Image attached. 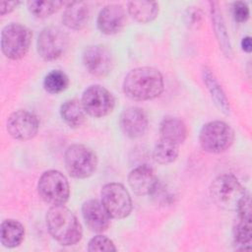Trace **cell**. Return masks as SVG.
I'll return each mask as SVG.
<instances>
[{
  "instance_id": "9a60e30c",
  "label": "cell",
  "mask_w": 252,
  "mask_h": 252,
  "mask_svg": "<svg viewBox=\"0 0 252 252\" xmlns=\"http://www.w3.org/2000/svg\"><path fill=\"white\" fill-rule=\"evenodd\" d=\"M126 21V14L121 5L109 4L103 7L96 20L98 30L104 34H114L119 32Z\"/></svg>"
},
{
  "instance_id": "5bb4252c",
  "label": "cell",
  "mask_w": 252,
  "mask_h": 252,
  "mask_svg": "<svg viewBox=\"0 0 252 252\" xmlns=\"http://www.w3.org/2000/svg\"><path fill=\"white\" fill-rule=\"evenodd\" d=\"M119 124L122 132L127 137L137 139L145 134L148 127V117L142 108L131 106L122 112Z\"/></svg>"
},
{
  "instance_id": "ffe728a7",
  "label": "cell",
  "mask_w": 252,
  "mask_h": 252,
  "mask_svg": "<svg viewBox=\"0 0 252 252\" xmlns=\"http://www.w3.org/2000/svg\"><path fill=\"white\" fill-rule=\"evenodd\" d=\"M1 243L8 248L19 246L25 237L24 225L15 220H5L1 223Z\"/></svg>"
},
{
  "instance_id": "8992f818",
  "label": "cell",
  "mask_w": 252,
  "mask_h": 252,
  "mask_svg": "<svg viewBox=\"0 0 252 252\" xmlns=\"http://www.w3.org/2000/svg\"><path fill=\"white\" fill-rule=\"evenodd\" d=\"M32 32L21 24H10L1 32V49L3 54L12 60L23 58L29 51Z\"/></svg>"
},
{
  "instance_id": "4dcf8cb0",
  "label": "cell",
  "mask_w": 252,
  "mask_h": 252,
  "mask_svg": "<svg viewBox=\"0 0 252 252\" xmlns=\"http://www.w3.org/2000/svg\"><path fill=\"white\" fill-rule=\"evenodd\" d=\"M241 48L243 51L249 53L252 50V41L250 36H245L241 40Z\"/></svg>"
},
{
  "instance_id": "83f0119b",
  "label": "cell",
  "mask_w": 252,
  "mask_h": 252,
  "mask_svg": "<svg viewBox=\"0 0 252 252\" xmlns=\"http://www.w3.org/2000/svg\"><path fill=\"white\" fill-rule=\"evenodd\" d=\"M88 250L94 251H116V247L111 239L104 235H96L93 237L88 245Z\"/></svg>"
},
{
  "instance_id": "9c48e42d",
  "label": "cell",
  "mask_w": 252,
  "mask_h": 252,
  "mask_svg": "<svg viewBox=\"0 0 252 252\" xmlns=\"http://www.w3.org/2000/svg\"><path fill=\"white\" fill-rule=\"evenodd\" d=\"M37 52L44 60H55L61 57L68 48V35L59 28L47 27L37 37Z\"/></svg>"
},
{
  "instance_id": "30bf717a",
  "label": "cell",
  "mask_w": 252,
  "mask_h": 252,
  "mask_svg": "<svg viewBox=\"0 0 252 252\" xmlns=\"http://www.w3.org/2000/svg\"><path fill=\"white\" fill-rule=\"evenodd\" d=\"M81 101L86 112L94 117L108 115L115 104L112 94L99 85H93L87 88L83 93Z\"/></svg>"
},
{
  "instance_id": "7402d4cb",
  "label": "cell",
  "mask_w": 252,
  "mask_h": 252,
  "mask_svg": "<svg viewBox=\"0 0 252 252\" xmlns=\"http://www.w3.org/2000/svg\"><path fill=\"white\" fill-rule=\"evenodd\" d=\"M202 76H203V81L208 91L210 92L211 96L214 99L215 103L223 113L227 114L229 112V103L223 90L219 84L214 73H212L210 69L204 68L202 71Z\"/></svg>"
},
{
  "instance_id": "ba28073f",
  "label": "cell",
  "mask_w": 252,
  "mask_h": 252,
  "mask_svg": "<svg viewBox=\"0 0 252 252\" xmlns=\"http://www.w3.org/2000/svg\"><path fill=\"white\" fill-rule=\"evenodd\" d=\"M101 204L112 219H124L132 211L129 192L120 183H107L101 189Z\"/></svg>"
},
{
  "instance_id": "277c9868",
  "label": "cell",
  "mask_w": 252,
  "mask_h": 252,
  "mask_svg": "<svg viewBox=\"0 0 252 252\" xmlns=\"http://www.w3.org/2000/svg\"><path fill=\"white\" fill-rule=\"evenodd\" d=\"M64 163L71 176L84 179L94 173L97 167V158L90 148L76 144L66 150Z\"/></svg>"
},
{
  "instance_id": "3957f363",
  "label": "cell",
  "mask_w": 252,
  "mask_h": 252,
  "mask_svg": "<svg viewBox=\"0 0 252 252\" xmlns=\"http://www.w3.org/2000/svg\"><path fill=\"white\" fill-rule=\"evenodd\" d=\"M213 202L220 208L236 211L242 199L248 194L232 174H222L217 177L210 188Z\"/></svg>"
},
{
  "instance_id": "5b68a950",
  "label": "cell",
  "mask_w": 252,
  "mask_h": 252,
  "mask_svg": "<svg viewBox=\"0 0 252 252\" xmlns=\"http://www.w3.org/2000/svg\"><path fill=\"white\" fill-rule=\"evenodd\" d=\"M234 133L231 127L222 121H211L205 124L199 135L202 149L211 154L226 151L233 143Z\"/></svg>"
},
{
  "instance_id": "484cf974",
  "label": "cell",
  "mask_w": 252,
  "mask_h": 252,
  "mask_svg": "<svg viewBox=\"0 0 252 252\" xmlns=\"http://www.w3.org/2000/svg\"><path fill=\"white\" fill-rule=\"evenodd\" d=\"M68 85L69 79L67 75L60 70L49 72L43 80V87L49 94H60L67 89Z\"/></svg>"
},
{
  "instance_id": "52a82bcc",
  "label": "cell",
  "mask_w": 252,
  "mask_h": 252,
  "mask_svg": "<svg viewBox=\"0 0 252 252\" xmlns=\"http://www.w3.org/2000/svg\"><path fill=\"white\" fill-rule=\"evenodd\" d=\"M38 194L44 202L51 206L64 205L70 195V187L66 176L58 170H47L38 180Z\"/></svg>"
},
{
  "instance_id": "f546056e",
  "label": "cell",
  "mask_w": 252,
  "mask_h": 252,
  "mask_svg": "<svg viewBox=\"0 0 252 252\" xmlns=\"http://www.w3.org/2000/svg\"><path fill=\"white\" fill-rule=\"evenodd\" d=\"M20 4L19 1H13V2H1L0 3V14L2 16L12 12L17 6Z\"/></svg>"
},
{
  "instance_id": "6da1fadb",
  "label": "cell",
  "mask_w": 252,
  "mask_h": 252,
  "mask_svg": "<svg viewBox=\"0 0 252 252\" xmlns=\"http://www.w3.org/2000/svg\"><path fill=\"white\" fill-rule=\"evenodd\" d=\"M164 83L160 72L152 67L131 70L123 81L124 94L135 100H149L158 97L163 91Z\"/></svg>"
},
{
  "instance_id": "4fadbf2b",
  "label": "cell",
  "mask_w": 252,
  "mask_h": 252,
  "mask_svg": "<svg viewBox=\"0 0 252 252\" xmlns=\"http://www.w3.org/2000/svg\"><path fill=\"white\" fill-rule=\"evenodd\" d=\"M238 220L233 227L234 243L240 249H250L252 240L251 230V201L247 194L239 204L237 210Z\"/></svg>"
},
{
  "instance_id": "ac0fdd59",
  "label": "cell",
  "mask_w": 252,
  "mask_h": 252,
  "mask_svg": "<svg viewBox=\"0 0 252 252\" xmlns=\"http://www.w3.org/2000/svg\"><path fill=\"white\" fill-rule=\"evenodd\" d=\"M90 19V9L87 3L82 1L70 2L66 6L63 16L62 22L63 24L75 31H80L84 29L89 22Z\"/></svg>"
},
{
  "instance_id": "603a6c76",
  "label": "cell",
  "mask_w": 252,
  "mask_h": 252,
  "mask_svg": "<svg viewBox=\"0 0 252 252\" xmlns=\"http://www.w3.org/2000/svg\"><path fill=\"white\" fill-rule=\"evenodd\" d=\"M158 4L151 1H131L128 3V12L139 23H150L158 15Z\"/></svg>"
},
{
  "instance_id": "44dd1931",
  "label": "cell",
  "mask_w": 252,
  "mask_h": 252,
  "mask_svg": "<svg viewBox=\"0 0 252 252\" xmlns=\"http://www.w3.org/2000/svg\"><path fill=\"white\" fill-rule=\"evenodd\" d=\"M62 119L72 128H78L86 120V110L81 100L73 98L66 100L60 107Z\"/></svg>"
},
{
  "instance_id": "7c38bea8",
  "label": "cell",
  "mask_w": 252,
  "mask_h": 252,
  "mask_svg": "<svg viewBox=\"0 0 252 252\" xmlns=\"http://www.w3.org/2000/svg\"><path fill=\"white\" fill-rule=\"evenodd\" d=\"M83 63L89 73L95 77H105L112 69L111 52L103 45H90L83 53Z\"/></svg>"
},
{
  "instance_id": "8fae6325",
  "label": "cell",
  "mask_w": 252,
  "mask_h": 252,
  "mask_svg": "<svg viewBox=\"0 0 252 252\" xmlns=\"http://www.w3.org/2000/svg\"><path fill=\"white\" fill-rule=\"evenodd\" d=\"M36 116L28 110H17L7 119V131L14 139L27 141L33 138L38 131Z\"/></svg>"
},
{
  "instance_id": "f1b7e54d",
  "label": "cell",
  "mask_w": 252,
  "mask_h": 252,
  "mask_svg": "<svg viewBox=\"0 0 252 252\" xmlns=\"http://www.w3.org/2000/svg\"><path fill=\"white\" fill-rule=\"evenodd\" d=\"M232 14L235 21L239 23L246 22L249 18V7L245 2H234L232 4Z\"/></svg>"
},
{
  "instance_id": "4316f807",
  "label": "cell",
  "mask_w": 252,
  "mask_h": 252,
  "mask_svg": "<svg viewBox=\"0 0 252 252\" xmlns=\"http://www.w3.org/2000/svg\"><path fill=\"white\" fill-rule=\"evenodd\" d=\"M29 11L37 18H45L58 11L64 4L62 1H39L32 0L28 3Z\"/></svg>"
},
{
  "instance_id": "e0dca14e",
  "label": "cell",
  "mask_w": 252,
  "mask_h": 252,
  "mask_svg": "<svg viewBox=\"0 0 252 252\" xmlns=\"http://www.w3.org/2000/svg\"><path fill=\"white\" fill-rule=\"evenodd\" d=\"M83 218L87 225L96 232L104 231L110 223V216L100 202L95 199L86 201L82 206Z\"/></svg>"
},
{
  "instance_id": "7a4b0ae2",
  "label": "cell",
  "mask_w": 252,
  "mask_h": 252,
  "mask_svg": "<svg viewBox=\"0 0 252 252\" xmlns=\"http://www.w3.org/2000/svg\"><path fill=\"white\" fill-rule=\"evenodd\" d=\"M49 233L60 244L75 245L82 238V226L76 216L64 205L52 206L46 214Z\"/></svg>"
},
{
  "instance_id": "cb8c5ba5",
  "label": "cell",
  "mask_w": 252,
  "mask_h": 252,
  "mask_svg": "<svg viewBox=\"0 0 252 252\" xmlns=\"http://www.w3.org/2000/svg\"><path fill=\"white\" fill-rule=\"evenodd\" d=\"M212 5V19H213V25L215 28V33L218 38V41L220 43V46L222 50V52L226 56L231 55V45L229 42V37L226 32V29L221 17V13L217 7V3L211 2Z\"/></svg>"
},
{
  "instance_id": "d4e9b609",
  "label": "cell",
  "mask_w": 252,
  "mask_h": 252,
  "mask_svg": "<svg viewBox=\"0 0 252 252\" xmlns=\"http://www.w3.org/2000/svg\"><path fill=\"white\" fill-rule=\"evenodd\" d=\"M178 154L179 145L161 138L157 142L153 151L154 159L160 164L173 162L177 158Z\"/></svg>"
},
{
  "instance_id": "2e32d148",
  "label": "cell",
  "mask_w": 252,
  "mask_h": 252,
  "mask_svg": "<svg viewBox=\"0 0 252 252\" xmlns=\"http://www.w3.org/2000/svg\"><path fill=\"white\" fill-rule=\"evenodd\" d=\"M128 183L134 193L139 196L150 195L158 189L157 176L153 168L148 165H140L131 170Z\"/></svg>"
},
{
  "instance_id": "d6986e66",
  "label": "cell",
  "mask_w": 252,
  "mask_h": 252,
  "mask_svg": "<svg viewBox=\"0 0 252 252\" xmlns=\"http://www.w3.org/2000/svg\"><path fill=\"white\" fill-rule=\"evenodd\" d=\"M159 133L161 139L180 145L187 137V128L181 119L173 116H167L160 122Z\"/></svg>"
}]
</instances>
